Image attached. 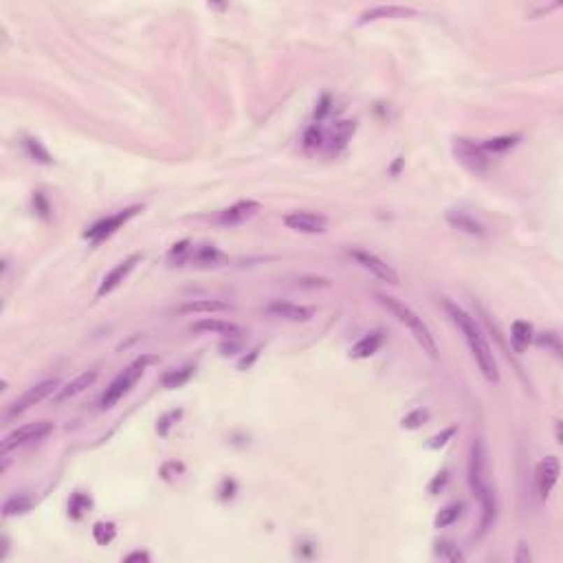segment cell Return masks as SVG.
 I'll use <instances>...</instances> for the list:
<instances>
[{
  "mask_svg": "<svg viewBox=\"0 0 563 563\" xmlns=\"http://www.w3.org/2000/svg\"><path fill=\"white\" fill-rule=\"evenodd\" d=\"M445 311L449 313L451 322L458 326V330L462 332V337L473 355L476 363L480 372L484 374V378L489 383H497L499 381V370H497V361L493 355V348L486 341V334L482 332V328L478 326V322L471 317L464 308H460L458 304H453L451 299H445Z\"/></svg>",
  "mask_w": 563,
  "mask_h": 563,
  "instance_id": "cell-1",
  "label": "cell"
},
{
  "mask_svg": "<svg viewBox=\"0 0 563 563\" xmlns=\"http://www.w3.org/2000/svg\"><path fill=\"white\" fill-rule=\"evenodd\" d=\"M378 297V301L383 304V306L399 319L401 324H405L407 328H409V332L414 334V339L420 343V348H422V352H427L432 359H438V343H436V339H434V334H432V330H429V326L422 322V317L420 315H416L412 308L407 306V304H403L401 299H397V297H392V295H383V293H378L376 295Z\"/></svg>",
  "mask_w": 563,
  "mask_h": 563,
  "instance_id": "cell-2",
  "label": "cell"
},
{
  "mask_svg": "<svg viewBox=\"0 0 563 563\" xmlns=\"http://www.w3.org/2000/svg\"><path fill=\"white\" fill-rule=\"evenodd\" d=\"M152 361H155V357H141V359H136L132 365H128V368L121 372L108 387H106L104 397H101V409H111L121 397H124V394H128L130 387L143 376L145 365L152 363Z\"/></svg>",
  "mask_w": 563,
  "mask_h": 563,
  "instance_id": "cell-3",
  "label": "cell"
},
{
  "mask_svg": "<svg viewBox=\"0 0 563 563\" xmlns=\"http://www.w3.org/2000/svg\"><path fill=\"white\" fill-rule=\"evenodd\" d=\"M489 449H486L484 438H473L471 443V453H469V486L473 495L489 489Z\"/></svg>",
  "mask_w": 563,
  "mask_h": 563,
  "instance_id": "cell-4",
  "label": "cell"
},
{
  "mask_svg": "<svg viewBox=\"0 0 563 563\" xmlns=\"http://www.w3.org/2000/svg\"><path fill=\"white\" fill-rule=\"evenodd\" d=\"M51 432H53V425H51L49 420H40V422L22 425V427L13 429L9 436H5L3 445H0V453L7 455L11 449H18V447H24V445L38 443V440L47 438Z\"/></svg>",
  "mask_w": 563,
  "mask_h": 563,
  "instance_id": "cell-5",
  "label": "cell"
},
{
  "mask_svg": "<svg viewBox=\"0 0 563 563\" xmlns=\"http://www.w3.org/2000/svg\"><path fill=\"white\" fill-rule=\"evenodd\" d=\"M59 390V383H57V378H47V381H40L36 385L29 387L22 397H18L16 401H13L7 409V416H18L22 412H27L29 407H34L38 403H42L44 399H49L53 397V394Z\"/></svg>",
  "mask_w": 563,
  "mask_h": 563,
  "instance_id": "cell-6",
  "label": "cell"
},
{
  "mask_svg": "<svg viewBox=\"0 0 563 563\" xmlns=\"http://www.w3.org/2000/svg\"><path fill=\"white\" fill-rule=\"evenodd\" d=\"M348 255L352 257V260L363 266L365 271H370L374 278H378L381 282H387V284H399V273L394 271L385 260H381L378 255L370 253V251H363V249H350Z\"/></svg>",
  "mask_w": 563,
  "mask_h": 563,
  "instance_id": "cell-7",
  "label": "cell"
},
{
  "mask_svg": "<svg viewBox=\"0 0 563 563\" xmlns=\"http://www.w3.org/2000/svg\"><path fill=\"white\" fill-rule=\"evenodd\" d=\"M141 211V207L139 205H134V207H128V209H124V211H119V214H113V216H108V218H104V220H99V222H95L93 227H90V229L84 234V238H88L90 242H101V240H106V238H111L117 229H121V227H124L130 218H134L136 214H139Z\"/></svg>",
  "mask_w": 563,
  "mask_h": 563,
  "instance_id": "cell-8",
  "label": "cell"
},
{
  "mask_svg": "<svg viewBox=\"0 0 563 563\" xmlns=\"http://www.w3.org/2000/svg\"><path fill=\"white\" fill-rule=\"evenodd\" d=\"M453 152H455V159H458L469 172L484 174L486 170H489V159H486L482 145L471 143L469 139H455Z\"/></svg>",
  "mask_w": 563,
  "mask_h": 563,
  "instance_id": "cell-9",
  "label": "cell"
},
{
  "mask_svg": "<svg viewBox=\"0 0 563 563\" xmlns=\"http://www.w3.org/2000/svg\"><path fill=\"white\" fill-rule=\"evenodd\" d=\"M139 260H141V255H139V253H132V255L126 257V260H121L119 264H115V266L104 276V280H101V284H99V288H97V297L111 295V293L115 291V288L130 276L132 269H134L136 264H139Z\"/></svg>",
  "mask_w": 563,
  "mask_h": 563,
  "instance_id": "cell-10",
  "label": "cell"
},
{
  "mask_svg": "<svg viewBox=\"0 0 563 563\" xmlns=\"http://www.w3.org/2000/svg\"><path fill=\"white\" fill-rule=\"evenodd\" d=\"M284 225L299 234H324L328 222L324 216L313 214V211H291L284 216Z\"/></svg>",
  "mask_w": 563,
  "mask_h": 563,
  "instance_id": "cell-11",
  "label": "cell"
},
{
  "mask_svg": "<svg viewBox=\"0 0 563 563\" xmlns=\"http://www.w3.org/2000/svg\"><path fill=\"white\" fill-rule=\"evenodd\" d=\"M262 209V205L257 201H240L231 207L222 209L220 214L216 216V222L222 227H234V225H242L247 222L249 218H253L257 211Z\"/></svg>",
  "mask_w": 563,
  "mask_h": 563,
  "instance_id": "cell-12",
  "label": "cell"
},
{
  "mask_svg": "<svg viewBox=\"0 0 563 563\" xmlns=\"http://www.w3.org/2000/svg\"><path fill=\"white\" fill-rule=\"evenodd\" d=\"M266 313L280 319H288V322H311L315 311L308 306H299L293 301H284V299H273L266 304Z\"/></svg>",
  "mask_w": 563,
  "mask_h": 563,
  "instance_id": "cell-13",
  "label": "cell"
},
{
  "mask_svg": "<svg viewBox=\"0 0 563 563\" xmlns=\"http://www.w3.org/2000/svg\"><path fill=\"white\" fill-rule=\"evenodd\" d=\"M559 473H561V464H559L557 455H548L546 460L539 462L535 480H537V491H539V495L543 499L550 495V491L555 489V484L559 480Z\"/></svg>",
  "mask_w": 563,
  "mask_h": 563,
  "instance_id": "cell-14",
  "label": "cell"
},
{
  "mask_svg": "<svg viewBox=\"0 0 563 563\" xmlns=\"http://www.w3.org/2000/svg\"><path fill=\"white\" fill-rule=\"evenodd\" d=\"M192 330L194 332L222 334V337H238V334H242L240 326H236L231 322H225V319H214V317H205V319H199V322H194Z\"/></svg>",
  "mask_w": 563,
  "mask_h": 563,
  "instance_id": "cell-15",
  "label": "cell"
},
{
  "mask_svg": "<svg viewBox=\"0 0 563 563\" xmlns=\"http://www.w3.org/2000/svg\"><path fill=\"white\" fill-rule=\"evenodd\" d=\"M405 16H416V9L412 7H401V5H378V7H372L368 11L361 13L359 18V24H365V22H374L378 18H405Z\"/></svg>",
  "mask_w": 563,
  "mask_h": 563,
  "instance_id": "cell-16",
  "label": "cell"
},
{
  "mask_svg": "<svg viewBox=\"0 0 563 563\" xmlns=\"http://www.w3.org/2000/svg\"><path fill=\"white\" fill-rule=\"evenodd\" d=\"M447 220H449V225L453 227V229L464 231V234L476 236V238H486L484 227H482L476 218H471L469 214H464V211H460V209H451V211H447Z\"/></svg>",
  "mask_w": 563,
  "mask_h": 563,
  "instance_id": "cell-17",
  "label": "cell"
},
{
  "mask_svg": "<svg viewBox=\"0 0 563 563\" xmlns=\"http://www.w3.org/2000/svg\"><path fill=\"white\" fill-rule=\"evenodd\" d=\"M95 381H97V372H95V370L84 372V374H80L78 378H73L71 383H66L64 387H59L57 394H55V401L59 403V401H66V399H71V397H78V394H82L86 387H90Z\"/></svg>",
  "mask_w": 563,
  "mask_h": 563,
  "instance_id": "cell-18",
  "label": "cell"
},
{
  "mask_svg": "<svg viewBox=\"0 0 563 563\" xmlns=\"http://www.w3.org/2000/svg\"><path fill=\"white\" fill-rule=\"evenodd\" d=\"M381 343H383V332H381V330L368 332L363 339H359V341L352 345V350H350V355H352L355 359H368V357H372V355L376 352L378 348H381Z\"/></svg>",
  "mask_w": 563,
  "mask_h": 563,
  "instance_id": "cell-19",
  "label": "cell"
},
{
  "mask_svg": "<svg viewBox=\"0 0 563 563\" xmlns=\"http://www.w3.org/2000/svg\"><path fill=\"white\" fill-rule=\"evenodd\" d=\"M229 308H231L229 304H225L220 299H194L178 306V313H225Z\"/></svg>",
  "mask_w": 563,
  "mask_h": 563,
  "instance_id": "cell-20",
  "label": "cell"
},
{
  "mask_svg": "<svg viewBox=\"0 0 563 563\" xmlns=\"http://www.w3.org/2000/svg\"><path fill=\"white\" fill-rule=\"evenodd\" d=\"M192 374H194V368H190V365L187 368H180V370H170V372L163 374L161 383L167 390H174V387H180L183 383H187Z\"/></svg>",
  "mask_w": 563,
  "mask_h": 563,
  "instance_id": "cell-21",
  "label": "cell"
},
{
  "mask_svg": "<svg viewBox=\"0 0 563 563\" xmlns=\"http://www.w3.org/2000/svg\"><path fill=\"white\" fill-rule=\"evenodd\" d=\"M520 141V134H504V136H495V139H489L482 143V150L484 152H506L511 148L517 145Z\"/></svg>",
  "mask_w": 563,
  "mask_h": 563,
  "instance_id": "cell-22",
  "label": "cell"
},
{
  "mask_svg": "<svg viewBox=\"0 0 563 563\" xmlns=\"http://www.w3.org/2000/svg\"><path fill=\"white\" fill-rule=\"evenodd\" d=\"M511 332H513L511 339L515 341L517 350H524L532 341V326L528 322H515Z\"/></svg>",
  "mask_w": 563,
  "mask_h": 563,
  "instance_id": "cell-23",
  "label": "cell"
},
{
  "mask_svg": "<svg viewBox=\"0 0 563 563\" xmlns=\"http://www.w3.org/2000/svg\"><path fill=\"white\" fill-rule=\"evenodd\" d=\"M462 504H449V506H445L443 511H440L438 515H436V528H447V526H451L453 522H458L460 520V515H462Z\"/></svg>",
  "mask_w": 563,
  "mask_h": 563,
  "instance_id": "cell-24",
  "label": "cell"
},
{
  "mask_svg": "<svg viewBox=\"0 0 563 563\" xmlns=\"http://www.w3.org/2000/svg\"><path fill=\"white\" fill-rule=\"evenodd\" d=\"M432 418V412L427 407H418V409H414V412H409L403 420H401V425H403V429H418V427H422L425 422H427Z\"/></svg>",
  "mask_w": 563,
  "mask_h": 563,
  "instance_id": "cell-25",
  "label": "cell"
},
{
  "mask_svg": "<svg viewBox=\"0 0 563 563\" xmlns=\"http://www.w3.org/2000/svg\"><path fill=\"white\" fill-rule=\"evenodd\" d=\"M29 508H31V499L24 497V495H13L5 501L3 513H5V517H11V515H22Z\"/></svg>",
  "mask_w": 563,
  "mask_h": 563,
  "instance_id": "cell-26",
  "label": "cell"
},
{
  "mask_svg": "<svg viewBox=\"0 0 563 563\" xmlns=\"http://www.w3.org/2000/svg\"><path fill=\"white\" fill-rule=\"evenodd\" d=\"M24 148H27V152H29V157H31L34 161H38V163H44V165H49V163H53V159H51V155L47 150L42 148V143L38 141V139H24Z\"/></svg>",
  "mask_w": 563,
  "mask_h": 563,
  "instance_id": "cell-27",
  "label": "cell"
},
{
  "mask_svg": "<svg viewBox=\"0 0 563 563\" xmlns=\"http://www.w3.org/2000/svg\"><path fill=\"white\" fill-rule=\"evenodd\" d=\"M90 504H93V501H90V497H86L82 493H75L71 497V501H69V513H71L73 520H80V517L90 508Z\"/></svg>",
  "mask_w": 563,
  "mask_h": 563,
  "instance_id": "cell-28",
  "label": "cell"
},
{
  "mask_svg": "<svg viewBox=\"0 0 563 563\" xmlns=\"http://www.w3.org/2000/svg\"><path fill=\"white\" fill-rule=\"evenodd\" d=\"M115 535H117V528H115V524L99 522V524H95V528H93V537H95V541H97L99 546L111 543V541L115 539Z\"/></svg>",
  "mask_w": 563,
  "mask_h": 563,
  "instance_id": "cell-29",
  "label": "cell"
},
{
  "mask_svg": "<svg viewBox=\"0 0 563 563\" xmlns=\"http://www.w3.org/2000/svg\"><path fill=\"white\" fill-rule=\"evenodd\" d=\"M436 555L440 559H447V561H462V553L458 550V546L451 543V541H438L436 543Z\"/></svg>",
  "mask_w": 563,
  "mask_h": 563,
  "instance_id": "cell-30",
  "label": "cell"
},
{
  "mask_svg": "<svg viewBox=\"0 0 563 563\" xmlns=\"http://www.w3.org/2000/svg\"><path fill=\"white\" fill-rule=\"evenodd\" d=\"M537 343L543 348H553V352L555 355H559L561 352V341H559V334L557 332H543V334H539L537 337Z\"/></svg>",
  "mask_w": 563,
  "mask_h": 563,
  "instance_id": "cell-31",
  "label": "cell"
},
{
  "mask_svg": "<svg viewBox=\"0 0 563 563\" xmlns=\"http://www.w3.org/2000/svg\"><path fill=\"white\" fill-rule=\"evenodd\" d=\"M453 434H455V427H451V429H447V432H443V434L434 436V438H432V443H429V447H432V449L445 447V445H447V438H451Z\"/></svg>",
  "mask_w": 563,
  "mask_h": 563,
  "instance_id": "cell-32",
  "label": "cell"
},
{
  "mask_svg": "<svg viewBox=\"0 0 563 563\" xmlns=\"http://www.w3.org/2000/svg\"><path fill=\"white\" fill-rule=\"evenodd\" d=\"M178 416H180V409H178V412H170L167 416H163V418H161V422H159V427H157V429H159V434H161V436H165V434H167V427H170V425H172L170 420H176Z\"/></svg>",
  "mask_w": 563,
  "mask_h": 563,
  "instance_id": "cell-33",
  "label": "cell"
},
{
  "mask_svg": "<svg viewBox=\"0 0 563 563\" xmlns=\"http://www.w3.org/2000/svg\"><path fill=\"white\" fill-rule=\"evenodd\" d=\"M515 561L517 563H528L530 561V553H528L526 543H520V550H517V555H515Z\"/></svg>",
  "mask_w": 563,
  "mask_h": 563,
  "instance_id": "cell-34",
  "label": "cell"
},
{
  "mask_svg": "<svg viewBox=\"0 0 563 563\" xmlns=\"http://www.w3.org/2000/svg\"><path fill=\"white\" fill-rule=\"evenodd\" d=\"M170 471H176V473H183V464H180V462H178V464H176V462L163 464V469H161V476H163V478H167V476H170Z\"/></svg>",
  "mask_w": 563,
  "mask_h": 563,
  "instance_id": "cell-35",
  "label": "cell"
},
{
  "mask_svg": "<svg viewBox=\"0 0 563 563\" xmlns=\"http://www.w3.org/2000/svg\"><path fill=\"white\" fill-rule=\"evenodd\" d=\"M126 561H128V563H132V561H150V555H148V553H141V550H136V553L128 555Z\"/></svg>",
  "mask_w": 563,
  "mask_h": 563,
  "instance_id": "cell-36",
  "label": "cell"
}]
</instances>
